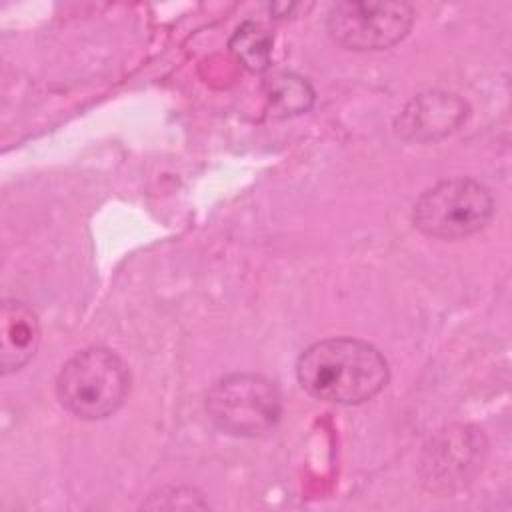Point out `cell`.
Returning a JSON list of instances; mask_svg holds the SVG:
<instances>
[{"instance_id": "cell-1", "label": "cell", "mask_w": 512, "mask_h": 512, "mask_svg": "<svg viewBox=\"0 0 512 512\" xmlns=\"http://www.w3.org/2000/svg\"><path fill=\"white\" fill-rule=\"evenodd\" d=\"M300 386L314 398L362 404L388 384V362L372 344L356 338H328L308 346L298 362Z\"/></svg>"}, {"instance_id": "cell-2", "label": "cell", "mask_w": 512, "mask_h": 512, "mask_svg": "<svg viewBox=\"0 0 512 512\" xmlns=\"http://www.w3.org/2000/svg\"><path fill=\"white\" fill-rule=\"evenodd\" d=\"M130 392V370L124 360L102 346L74 354L56 378L60 404L82 420L114 414Z\"/></svg>"}, {"instance_id": "cell-3", "label": "cell", "mask_w": 512, "mask_h": 512, "mask_svg": "<svg viewBox=\"0 0 512 512\" xmlns=\"http://www.w3.org/2000/svg\"><path fill=\"white\" fill-rule=\"evenodd\" d=\"M494 214L490 190L474 178H448L426 192L414 204V226L432 238L458 240L480 232Z\"/></svg>"}, {"instance_id": "cell-4", "label": "cell", "mask_w": 512, "mask_h": 512, "mask_svg": "<svg viewBox=\"0 0 512 512\" xmlns=\"http://www.w3.org/2000/svg\"><path fill=\"white\" fill-rule=\"evenodd\" d=\"M210 420L226 434L254 438L270 432L282 416V396L260 374H228L206 394Z\"/></svg>"}, {"instance_id": "cell-5", "label": "cell", "mask_w": 512, "mask_h": 512, "mask_svg": "<svg viewBox=\"0 0 512 512\" xmlns=\"http://www.w3.org/2000/svg\"><path fill=\"white\" fill-rule=\"evenodd\" d=\"M412 18L414 10L406 2L346 0L330 6L326 30L346 50H384L408 34Z\"/></svg>"}, {"instance_id": "cell-6", "label": "cell", "mask_w": 512, "mask_h": 512, "mask_svg": "<svg viewBox=\"0 0 512 512\" xmlns=\"http://www.w3.org/2000/svg\"><path fill=\"white\" fill-rule=\"evenodd\" d=\"M466 120V102L448 92H424L412 98L396 118V132L410 142H434Z\"/></svg>"}, {"instance_id": "cell-7", "label": "cell", "mask_w": 512, "mask_h": 512, "mask_svg": "<svg viewBox=\"0 0 512 512\" xmlns=\"http://www.w3.org/2000/svg\"><path fill=\"white\" fill-rule=\"evenodd\" d=\"M40 344L36 314L18 300H4L0 308V368L2 374L20 370L32 360Z\"/></svg>"}, {"instance_id": "cell-8", "label": "cell", "mask_w": 512, "mask_h": 512, "mask_svg": "<svg viewBox=\"0 0 512 512\" xmlns=\"http://www.w3.org/2000/svg\"><path fill=\"white\" fill-rule=\"evenodd\" d=\"M264 94L272 114L280 118L302 114L314 102V90L310 84L292 72H276L266 76Z\"/></svg>"}, {"instance_id": "cell-9", "label": "cell", "mask_w": 512, "mask_h": 512, "mask_svg": "<svg viewBox=\"0 0 512 512\" xmlns=\"http://www.w3.org/2000/svg\"><path fill=\"white\" fill-rule=\"evenodd\" d=\"M230 52L234 58L252 72H262L270 66L272 36L258 22H244L230 38Z\"/></svg>"}]
</instances>
